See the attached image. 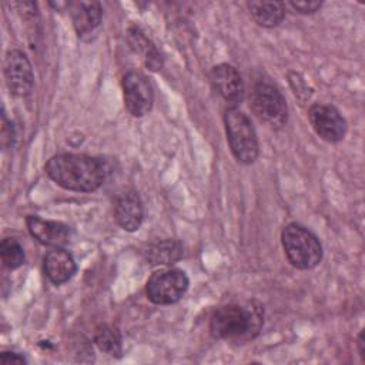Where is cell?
Masks as SVG:
<instances>
[{
  "mask_svg": "<svg viewBox=\"0 0 365 365\" xmlns=\"http://www.w3.org/2000/svg\"><path fill=\"white\" fill-rule=\"evenodd\" d=\"M46 174L60 187L77 191L91 192L98 190L106 178L104 164L86 154H57L44 165Z\"/></svg>",
  "mask_w": 365,
  "mask_h": 365,
  "instance_id": "1",
  "label": "cell"
},
{
  "mask_svg": "<svg viewBox=\"0 0 365 365\" xmlns=\"http://www.w3.org/2000/svg\"><path fill=\"white\" fill-rule=\"evenodd\" d=\"M264 324V308L250 299L218 307L210 318V332L217 339L230 342H247L254 339Z\"/></svg>",
  "mask_w": 365,
  "mask_h": 365,
  "instance_id": "2",
  "label": "cell"
},
{
  "mask_svg": "<svg viewBox=\"0 0 365 365\" xmlns=\"http://www.w3.org/2000/svg\"><path fill=\"white\" fill-rule=\"evenodd\" d=\"M281 242L289 264L298 269H312L322 259V245L307 227L291 222L281 232Z\"/></svg>",
  "mask_w": 365,
  "mask_h": 365,
  "instance_id": "3",
  "label": "cell"
},
{
  "mask_svg": "<svg viewBox=\"0 0 365 365\" xmlns=\"http://www.w3.org/2000/svg\"><path fill=\"white\" fill-rule=\"evenodd\" d=\"M224 125L232 155L242 164H252L258 157L259 147L251 120L238 108H227Z\"/></svg>",
  "mask_w": 365,
  "mask_h": 365,
  "instance_id": "4",
  "label": "cell"
},
{
  "mask_svg": "<svg viewBox=\"0 0 365 365\" xmlns=\"http://www.w3.org/2000/svg\"><path fill=\"white\" fill-rule=\"evenodd\" d=\"M250 107L255 117L269 128H281L288 120V106L282 93L267 81H258L250 93Z\"/></svg>",
  "mask_w": 365,
  "mask_h": 365,
  "instance_id": "5",
  "label": "cell"
},
{
  "mask_svg": "<svg viewBox=\"0 0 365 365\" xmlns=\"http://www.w3.org/2000/svg\"><path fill=\"white\" fill-rule=\"evenodd\" d=\"M190 285L188 277L182 269L167 268L155 271L147 281V298L157 305L175 304L182 298Z\"/></svg>",
  "mask_w": 365,
  "mask_h": 365,
  "instance_id": "6",
  "label": "cell"
},
{
  "mask_svg": "<svg viewBox=\"0 0 365 365\" xmlns=\"http://www.w3.org/2000/svg\"><path fill=\"white\" fill-rule=\"evenodd\" d=\"M124 104L134 117H143L153 108L154 93L150 80L140 71L131 70L123 76Z\"/></svg>",
  "mask_w": 365,
  "mask_h": 365,
  "instance_id": "7",
  "label": "cell"
},
{
  "mask_svg": "<svg viewBox=\"0 0 365 365\" xmlns=\"http://www.w3.org/2000/svg\"><path fill=\"white\" fill-rule=\"evenodd\" d=\"M4 78L11 94L26 97L31 93L34 76L27 56L20 50H10L4 57Z\"/></svg>",
  "mask_w": 365,
  "mask_h": 365,
  "instance_id": "8",
  "label": "cell"
},
{
  "mask_svg": "<svg viewBox=\"0 0 365 365\" xmlns=\"http://www.w3.org/2000/svg\"><path fill=\"white\" fill-rule=\"evenodd\" d=\"M308 118L315 133L328 143H338L345 137L346 121L341 113L328 104H314L308 110Z\"/></svg>",
  "mask_w": 365,
  "mask_h": 365,
  "instance_id": "9",
  "label": "cell"
},
{
  "mask_svg": "<svg viewBox=\"0 0 365 365\" xmlns=\"http://www.w3.org/2000/svg\"><path fill=\"white\" fill-rule=\"evenodd\" d=\"M210 80L228 108H237L244 98V83L237 68L225 63L214 66L210 71Z\"/></svg>",
  "mask_w": 365,
  "mask_h": 365,
  "instance_id": "10",
  "label": "cell"
},
{
  "mask_svg": "<svg viewBox=\"0 0 365 365\" xmlns=\"http://www.w3.org/2000/svg\"><path fill=\"white\" fill-rule=\"evenodd\" d=\"M26 225L30 235L43 245L61 248L70 240V228L57 221H48L36 215H29L26 218Z\"/></svg>",
  "mask_w": 365,
  "mask_h": 365,
  "instance_id": "11",
  "label": "cell"
},
{
  "mask_svg": "<svg viewBox=\"0 0 365 365\" xmlns=\"http://www.w3.org/2000/svg\"><path fill=\"white\" fill-rule=\"evenodd\" d=\"M114 217L117 224L128 231H137L143 222L144 218V210L143 202L135 191H125L120 194L115 200L114 205Z\"/></svg>",
  "mask_w": 365,
  "mask_h": 365,
  "instance_id": "12",
  "label": "cell"
},
{
  "mask_svg": "<svg viewBox=\"0 0 365 365\" xmlns=\"http://www.w3.org/2000/svg\"><path fill=\"white\" fill-rule=\"evenodd\" d=\"M77 271L76 261L70 252L63 248H54L44 257V272L47 278L54 284L60 285L67 282Z\"/></svg>",
  "mask_w": 365,
  "mask_h": 365,
  "instance_id": "13",
  "label": "cell"
},
{
  "mask_svg": "<svg viewBox=\"0 0 365 365\" xmlns=\"http://www.w3.org/2000/svg\"><path fill=\"white\" fill-rule=\"evenodd\" d=\"M143 255L151 265H171L182 257V245L171 238L158 240L147 244Z\"/></svg>",
  "mask_w": 365,
  "mask_h": 365,
  "instance_id": "14",
  "label": "cell"
},
{
  "mask_svg": "<svg viewBox=\"0 0 365 365\" xmlns=\"http://www.w3.org/2000/svg\"><path fill=\"white\" fill-rule=\"evenodd\" d=\"M101 6L98 1H80L71 7L73 24L78 36L90 34L101 23Z\"/></svg>",
  "mask_w": 365,
  "mask_h": 365,
  "instance_id": "15",
  "label": "cell"
},
{
  "mask_svg": "<svg viewBox=\"0 0 365 365\" xmlns=\"http://www.w3.org/2000/svg\"><path fill=\"white\" fill-rule=\"evenodd\" d=\"M128 43L131 48L143 56L144 64L147 68L157 71L163 66V58L154 43L138 29V27H131L128 29Z\"/></svg>",
  "mask_w": 365,
  "mask_h": 365,
  "instance_id": "16",
  "label": "cell"
},
{
  "mask_svg": "<svg viewBox=\"0 0 365 365\" xmlns=\"http://www.w3.org/2000/svg\"><path fill=\"white\" fill-rule=\"evenodd\" d=\"M248 10L258 26L275 27L285 17V3L281 1H250Z\"/></svg>",
  "mask_w": 365,
  "mask_h": 365,
  "instance_id": "17",
  "label": "cell"
},
{
  "mask_svg": "<svg viewBox=\"0 0 365 365\" xmlns=\"http://www.w3.org/2000/svg\"><path fill=\"white\" fill-rule=\"evenodd\" d=\"M94 344L110 356H120L123 352L121 334L113 325H100L94 332Z\"/></svg>",
  "mask_w": 365,
  "mask_h": 365,
  "instance_id": "18",
  "label": "cell"
},
{
  "mask_svg": "<svg viewBox=\"0 0 365 365\" xmlns=\"http://www.w3.org/2000/svg\"><path fill=\"white\" fill-rule=\"evenodd\" d=\"M1 262L9 269H16L24 262V250L13 238H4L0 244Z\"/></svg>",
  "mask_w": 365,
  "mask_h": 365,
  "instance_id": "19",
  "label": "cell"
},
{
  "mask_svg": "<svg viewBox=\"0 0 365 365\" xmlns=\"http://www.w3.org/2000/svg\"><path fill=\"white\" fill-rule=\"evenodd\" d=\"M288 6H291L294 10L302 14H311L315 13L318 9H321V1H289Z\"/></svg>",
  "mask_w": 365,
  "mask_h": 365,
  "instance_id": "20",
  "label": "cell"
},
{
  "mask_svg": "<svg viewBox=\"0 0 365 365\" xmlns=\"http://www.w3.org/2000/svg\"><path fill=\"white\" fill-rule=\"evenodd\" d=\"M0 362L1 364H26L27 359L17 352H6L4 351L0 355Z\"/></svg>",
  "mask_w": 365,
  "mask_h": 365,
  "instance_id": "21",
  "label": "cell"
},
{
  "mask_svg": "<svg viewBox=\"0 0 365 365\" xmlns=\"http://www.w3.org/2000/svg\"><path fill=\"white\" fill-rule=\"evenodd\" d=\"M358 345H359V355L364 358V332H361L358 336Z\"/></svg>",
  "mask_w": 365,
  "mask_h": 365,
  "instance_id": "22",
  "label": "cell"
}]
</instances>
